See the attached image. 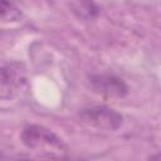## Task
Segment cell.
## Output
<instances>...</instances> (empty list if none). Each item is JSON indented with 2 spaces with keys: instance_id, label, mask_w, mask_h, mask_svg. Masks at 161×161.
<instances>
[{
  "instance_id": "4",
  "label": "cell",
  "mask_w": 161,
  "mask_h": 161,
  "mask_svg": "<svg viewBox=\"0 0 161 161\" xmlns=\"http://www.w3.org/2000/svg\"><path fill=\"white\" fill-rule=\"evenodd\" d=\"M91 84L94 92L112 98H122L128 92L127 84L121 78L108 73L92 75Z\"/></svg>"
},
{
  "instance_id": "8",
  "label": "cell",
  "mask_w": 161,
  "mask_h": 161,
  "mask_svg": "<svg viewBox=\"0 0 161 161\" xmlns=\"http://www.w3.org/2000/svg\"><path fill=\"white\" fill-rule=\"evenodd\" d=\"M18 161H34V160H25L24 158V160H18Z\"/></svg>"
},
{
  "instance_id": "5",
  "label": "cell",
  "mask_w": 161,
  "mask_h": 161,
  "mask_svg": "<svg viewBox=\"0 0 161 161\" xmlns=\"http://www.w3.org/2000/svg\"><path fill=\"white\" fill-rule=\"evenodd\" d=\"M69 8L72 9V13L82 20H93L98 13H99V8L91 1H74L69 4Z\"/></svg>"
},
{
  "instance_id": "7",
  "label": "cell",
  "mask_w": 161,
  "mask_h": 161,
  "mask_svg": "<svg viewBox=\"0 0 161 161\" xmlns=\"http://www.w3.org/2000/svg\"><path fill=\"white\" fill-rule=\"evenodd\" d=\"M147 161H161V152H157V153L150 156Z\"/></svg>"
},
{
  "instance_id": "3",
  "label": "cell",
  "mask_w": 161,
  "mask_h": 161,
  "mask_svg": "<svg viewBox=\"0 0 161 161\" xmlns=\"http://www.w3.org/2000/svg\"><path fill=\"white\" fill-rule=\"evenodd\" d=\"M0 96L3 99L15 97L26 83V70L23 63L13 62L1 68Z\"/></svg>"
},
{
  "instance_id": "1",
  "label": "cell",
  "mask_w": 161,
  "mask_h": 161,
  "mask_svg": "<svg viewBox=\"0 0 161 161\" xmlns=\"http://www.w3.org/2000/svg\"><path fill=\"white\" fill-rule=\"evenodd\" d=\"M20 140L28 148L48 153H62L67 150V145L58 135L40 125L25 126L20 133Z\"/></svg>"
},
{
  "instance_id": "2",
  "label": "cell",
  "mask_w": 161,
  "mask_h": 161,
  "mask_svg": "<svg viewBox=\"0 0 161 161\" xmlns=\"http://www.w3.org/2000/svg\"><path fill=\"white\" fill-rule=\"evenodd\" d=\"M79 118L83 123L101 131H116L123 123L122 114L107 106H93L84 108L80 111Z\"/></svg>"
},
{
  "instance_id": "6",
  "label": "cell",
  "mask_w": 161,
  "mask_h": 161,
  "mask_svg": "<svg viewBox=\"0 0 161 161\" xmlns=\"http://www.w3.org/2000/svg\"><path fill=\"white\" fill-rule=\"evenodd\" d=\"M23 16V13L11 3H1V19L4 21H19Z\"/></svg>"
}]
</instances>
